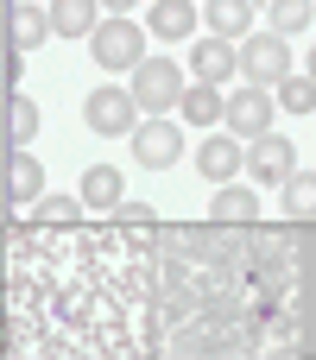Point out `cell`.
Here are the masks:
<instances>
[{
    "label": "cell",
    "instance_id": "12",
    "mask_svg": "<svg viewBox=\"0 0 316 360\" xmlns=\"http://www.w3.org/2000/svg\"><path fill=\"white\" fill-rule=\"evenodd\" d=\"M146 25H152L158 38H171V44H177V38H190V32H196V6H190V0H152Z\"/></svg>",
    "mask_w": 316,
    "mask_h": 360
},
{
    "label": "cell",
    "instance_id": "23",
    "mask_svg": "<svg viewBox=\"0 0 316 360\" xmlns=\"http://www.w3.org/2000/svg\"><path fill=\"white\" fill-rule=\"evenodd\" d=\"M310 76H316V51H310Z\"/></svg>",
    "mask_w": 316,
    "mask_h": 360
},
{
    "label": "cell",
    "instance_id": "19",
    "mask_svg": "<svg viewBox=\"0 0 316 360\" xmlns=\"http://www.w3.org/2000/svg\"><path fill=\"white\" fill-rule=\"evenodd\" d=\"M253 190H241V184H215V215L222 221H253Z\"/></svg>",
    "mask_w": 316,
    "mask_h": 360
},
{
    "label": "cell",
    "instance_id": "4",
    "mask_svg": "<svg viewBox=\"0 0 316 360\" xmlns=\"http://www.w3.org/2000/svg\"><path fill=\"white\" fill-rule=\"evenodd\" d=\"M82 114H89L95 133L114 139V133H133V127H139V95H133V89H95V95L82 101Z\"/></svg>",
    "mask_w": 316,
    "mask_h": 360
},
{
    "label": "cell",
    "instance_id": "2",
    "mask_svg": "<svg viewBox=\"0 0 316 360\" xmlns=\"http://www.w3.org/2000/svg\"><path fill=\"white\" fill-rule=\"evenodd\" d=\"M241 70H247V82H260V89H279L285 76H291V51H285V32H247L241 38Z\"/></svg>",
    "mask_w": 316,
    "mask_h": 360
},
{
    "label": "cell",
    "instance_id": "6",
    "mask_svg": "<svg viewBox=\"0 0 316 360\" xmlns=\"http://www.w3.org/2000/svg\"><path fill=\"white\" fill-rule=\"evenodd\" d=\"M127 139H133V158H139L146 171H165V165L184 152V133H177V120H165V114H158V120H139Z\"/></svg>",
    "mask_w": 316,
    "mask_h": 360
},
{
    "label": "cell",
    "instance_id": "15",
    "mask_svg": "<svg viewBox=\"0 0 316 360\" xmlns=\"http://www.w3.org/2000/svg\"><path fill=\"white\" fill-rule=\"evenodd\" d=\"M120 196H127V190H120V171H114V165H89V171H82V202H89V209H120Z\"/></svg>",
    "mask_w": 316,
    "mask_h": 360
},
{
    "label": "cell",
    "instance_id": "16",
    "mask_svg": "<svg viewBox=\"0 0 316 360\" xmlns=\"http://www.w3.org/2000/svg\"><path fill=\"white\" fill-rule=\"evenodd\" d=\"M177 108H184V120H196V127H215L228 101H222V89H215V82H190Z\"/></svg>",
    "mask_w": 316,
    "mask_h": 360
},
{
    "label": "cell",
    "instance_id": "10",
    "mask_svg": "<svg viewBox=\"0 0 316 360\" xmlns=\"http://www.w3.org/2000/svg\"><path fill=\"white\" fill-rule=\"evenodd\" d=\"M6 196H13V209L44 196V171H38V158H25V146H13V158H6Z\"/></svg>",
    "mask_w": 316,
    "mask_h": 360
},
{
    "label": "cell",
    "instance_id": "9",
    "mask_svg": "<svg viewBox=\"0 0 316 360\" xmlns=\"http://www.w3.org/2000/svg\"><path fill=\"white\" fill-rule=\"evenodd\" d=\"M196 165H203V177H209V184H234V171L247 165V152H241V139H234V133H215V139L196 152Z\"/></svg>",
    "mask_w": 316,
    "mask_h": 360
},
{
    "label": "cell",
    "instance_id": "3",
    "mask_svg": "<svg viewBox=\"0 0 316 360\" xmlns=\"http://www.w3.org/2000/svg\"><path fill=\"white\" fill-rule=\"evenodd\" d=\"M184 70L171 63V57H146L139 70H133V95H139V108H177L184 101Z\"/></svg>",
    "mask_w": 316,
    "mask_h": 360
},
{
    "label": "cell",
    "instance_id": "20",
    "mask_svg": "<svg viewBox=\"0 0 316 360\" xmlns=\"http://www.w3.org/2000/svg\"><path fill=\"white\" fill-rule=\"evenodd\" d=\"M279 101H285L291 114H310L316 108V76H285V82H279Z\"/></svg>",
    "mask_w": 316,
    "mask_h": 360
},
{
    "label": "cell",
    "instance_id": "13",
    "mask_svg": "<svg viewBox=\"0 0 316 360\" xmlns=\"http://www.w3.org/2000/svg\"><path fill=\"white\" fill-rule=\"evenodd\" d=\"M44 38H51V13H38V6H13V13H6V44L38 51Z\"/></svg>",
    "mask_w": 316,
    "mask_h": 360
},
{
    "label": "cell",
    "instance_id": "22",
    "mask_svg": "<svg viewBox=\"0 0 316 360\" xmlns=\"http://www.w3.org/2000/svg\"><path fill=\"white\" fill-rule=\"evenodd\" d=\"M101 6H114V13H127V6H139V0H101Z\"/></svg>",
    "mask_w": 316,
    "mask_h": 360
},
{
    "label": "cell",
    "instance_id": "1",
    "mask_svg": "<svg viewBox=\"0 0 316 360\" xmlns=\"http://www.w3.org/2000/svg\"><path fill=\"white\" fill-rule=\"evenodd\" d=\"M89 51H95L101 70H139V63H146V32H139L127 13H114V19H101V25L89 32Z\"/></svg>",
    "mask_w": 316,
    "mask_h": 360
},
{
    "label": "cell",
    "instance_id": "7",
    "mask_svg": "<svg viewBox=\"0 0 316 360\" xmlns=\"http://www.w3.org/2000/svg\"><path fill=\"white\" fill-rule=\"evenodd\" d=\"M298 152H291V139L285 133H260V139H247V171L260 177V184H285L298 165H291Z\"/></svg>",
    "mask_w": 316,
    "mask_h": 360
},
{
    "label": "cell",
    "instance_id": "21",
    "mask_svg": "<svg viewBox=\"0 0 316 360\" xmlns=\"http://www.w3.org/2000/svg\"><path fill=\"white\" fill-rule=\"evenodd\" d=\"M310 25V0H272V32H304Z\"/></svg>",
    "mask_w": 316,
    "mask_h": 360
},
{
    "label": "cell",
    "instance_id": "17",
    "mask_svg": "<svg viewBox=\"0 0 316 360\" xmlns=\"http://www.w3.org/2000/svg\"><path fill=\"white\" fill-rule=\"evenodd\" d=\"M279 190H285V215H298V221H310V215H316V177L291 171V177H285Z\"/></svg>",
    "mask_w": 316,
    "mask_h": 360
},
{
    "label": "cell",
    "instance_id": "8",
    "mask_svg": "<svg viewBox=\"0 0 316 360\" xmlns=\"http://www.w3.org/2000/svg\"><path fill=\"white\" fill-rule=\"evenodd\" d=\"M190 70H196V82H228L234 70H241V51H234V38H222V32H209L196 51H190Z\"/></svg>",
    "mask_w": 316,
    "mask_h": 360
},
{
    "label": "cell",
    "instance_id": "18",
    "mask_svg": "<svg viewBox=\"0 0 316 360\" xmlns=\"http://www.w3.org/2000/svg\"><path fill=\"white\" fill-rule=\"evenodd\" d=\"M32 133H38V108L13 89V95H6V139H13V146H25Z\"/></svg>",
    "mask_w": 316,
    "mask_h": 360
},
{
    "label": "cell",
    "instance_id": "14",
    "mask_svg": "<svg viewBox=\"0 0 316 360\" xmlns=\"http://www.w3.org/2000/svg\"><path fill=\"white\" fill-rule=\"evenodd\" d=\"M203 19H209V32H222V38H247V32H253V0H209Z\"/></svg>",
    "mask_w": 316,
    "mask_h": 360
},
{
    "label": "cell",
    "instance_id": "5",
    "mask_svg": "<svg viewBox=\"0 0 316 360\" xmlns=\"http://www.w3.org/2000/svg\"><path fill=\"white\" fill-rule=\"evenodd\" d=\"M222 120H228V133H234V139H260V133H272V95H266L260 82H247V89H234V95H228Z\"/></svg>",
    "mask_w": 316,
    "mask_h": 360
},
{
    "label": "cell",
    "instance_id": "11",
    "mask_svg": "<svg viewBox=\"0 0 316 360\" xmlns=\"http://www.w3.org/2000/svg\"><path fill=\"white\" fill-rule=\"evenodd\" d=\"M95 6H101V0H51V32H57V38H89V32L101 25Z\"/></svg>",
    "mask_w": 316,
    "mask_h": 360
}]
</instances>
